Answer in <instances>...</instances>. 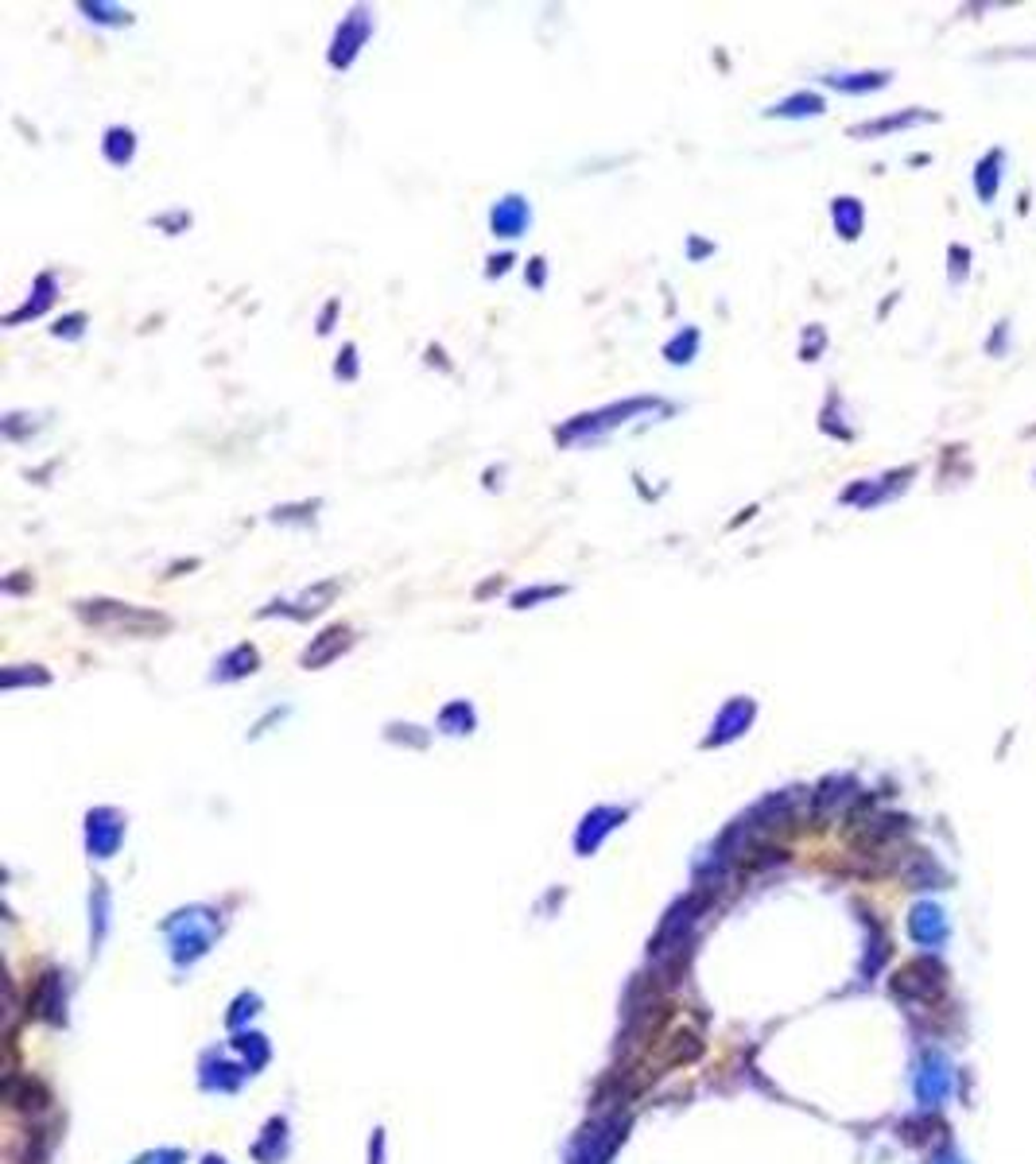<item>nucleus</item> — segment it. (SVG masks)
<instances>
[{"label":"nucleus","instance_id":"412c9836","mask_svg":"<svg viewBox=\"0 0 1036 1164\" xmlns=\"http://www.w3.org/2000/svg\"><path fill=\"white\" fill-rule=\"evenodd\" d=\"M544 276H547V260L532 257L528 260V279H532V287H544Z\"/></svg>","mask_w":1036,"mask_h":1164},{"label":"nucleus","instance_id":"9b49d317","mask_svg":"<svg viewBox=\"0 0 1036 1164\" xmlns=\"http://www.w3.org/2000/svg\"><path fill=\"white\" fill-rule=\"evenodd\" d=\"M835 225L842 229V237H858V229H862L858 198H835Z\"/></svg>","mask_w":1036,"mask_h":1164},{"label":"nucleus","instance_id":"5701e85b","mask_svg":"<svg viewBox=\"0 0 1036 1164\" xmlns=\"http://www.w3.org/2000/svg\"><path fill=\"white\" fill-rule=\"evenodd\" d=\"M335 311H338V303L330 300V303H327V311H322V319H319V334H327V330H330V322H335Z\"/></svg>","mask_w":1036,"mask_h":1164},{"label":"nucleus","instance_id":"20e7f679","mask_svg":"<svg viewBox=\"0 0 1036 1164\" xmlns=\"http://www.w3.org/2000/svg\"><path fill=\"white\" fill-rule=\"evenodd\" d=\"M532 225V206L520 194H504L497 206L490 210V229L497 237H520V233Z\"/></svg>","mask_w":1036,"mask_h":1164},{"label":"nucleus","instance_id":"9d476101","mask_svg":"<svg viewBox=\"0 0 1036 1164\" xmlns=\"http://www.w3.org/2000/svg\"><path fill=\"white\" fill-rule=\"evenodd\" d=\"M439 726H443L447 734H470V726H474V707H470L466 699L450 702V707H443V715H439Z\"/></svg>","mask_w":1036,"mask_h":1164},{"label":"nucleus","instance_id":"a211bd4d","mask_svg":"<svg viewBox=\"0 0 1036 1164\" xmlns=\"http://www.w3.org/2000/svg\"><path fill=\"white\" fill-rule=\"evenodd\" d=\"M357 349L354 346H346V349H342V354H338V365H335V377H346V381H354V377H357Z\"/></svg>","mask_w":1036,"mask_h":1164},{"label":"nucleus","instance_id":"aec40b11","mask_svg":"<svg viewBox=\"0 0 1036 1164\" xmlns=\"http://www.w3.org/2000/svg\"><path fill=\"white\" fill-rule=\"evenodd\" d=\"M20 680H32V683H47L51 675L43 672V667H39V672H32V675H12V672H4V675H0V683H4V688H16V683H20Z\"/></svg>","mask_w":1036,"mask_h":1164},{"label":"nucleus","instance_id":"0eeeda50","mask_svg":"<svg viewBox=\"0 0 1036 1164\" xmlns=\"http://www.w3.org/2000/svg\"><path fill=\"white\" fill-rule=\"evenodd\" d=\"M32 295H35V300H28V303L20 307V311H12V314H8V319H4L8 327H16V322H24V319H39V314L47 311V307H51V300H55V276H51V272H43L39 279H35Z\"/></svg>","mask_w":1036,"mask_h":1164},{"label":"nucleus","instance_id":"6ab92c4d","mask_svg":"<svg viewBox=\"0 0 1036 1164\" xmlns=\"http://www.w3.org/2000/svg\"><path fill=\"white\" fill-rule=\"evenodd\" d=\"M82 327H86V314H82V311H74V314H67V319L59 322V327H55V334H67V338H78V334H82Z\"/></svg>","mask_w":1036,"mask_h":1164},{"label":"nucleus","instance_id":"f257e3e1","mask_svg":"<svg viewBox=\"0 0 1036 1164\" xmlns=\"http://www.w3.org/2000/svg\"><path fill=\"white\" fill-rule=\"evenodd\" d=\"M78 617L86 625L102 629V633H113V637H156V633H167L171 621L164 613H148V610H137L129 602H109V598H94V602H78Z\"/></svg>","mask_w":1036,"mask_h":1164},{"label":"nucleus","instance_id":"f8f14e48","mask_svg":"<svg viewBox=\"0 0 1036 1164\" xmlns=\"http://www.w3.org/2000/svg\"><path fill=\"white\" fill-rule=\"evenodd\" d=\"M335 594H338V582H335V579H330V582H319L311 594H303V606L295 610L292 617H300V621H303V617H311V613H322V610H327V602L335 598Z\"/></svg>","mask_w":1036,"mask_h":1164},{"label":"nucleus","instance_id":"dca6fc26","mask_svg":"<svg viewBox=\"0 0 1036 1164\" xmlns=\"http://www.w3.org/2000/svg\"><path fill=\"white\" fill-rule=\"evenodd\" d=\"M560 594H563V586H536V590H520L517 598H512V606L528 610V606H536V602H544V598H560Z\"/></svg>","mask_w":1036,"mask_h":1164},{"label":"nucleus","instance_id":"4be33fe9","mask_svg":"<svg viewBox=\"0 0 1036 1164\" xmlns=\"http://www.w3.org/2000/svg\"><path fill=\"white\" fill-rule=\"evenodd\" d=\"M509 265H512V252H501V257H490V268H485V272H490V276H504V272H509Z\"/></svg>","mask_w":1036,"mask_h":1164},{"label":"nucleus","instance_id":"6e6552de","mask_svg":"<svg viewBox=\"0 0 1036 1164\" xmlns=\"http://www.w3.org/2000/svg\"><path fill=\"white\" fill-rule=\"evenodd\" d=\"M102 152H105V159H109L113 167L132 164V156H137V132H132V129H121V124H116V129L105 132Z\"/></svg>","mask_w":1036,"mask_h":1164},{"label":"nucleus","instance_id":"7ed1b4c3","mask_svg":"<svg viewBox=\"0 0 1036 1164\" xmlns=\"http://www.w3.org/2000/svg\"><path fill=\"white\" fill-rule=\"evenodd\" d=\"M354 645V633H349V625H330V629H322L319 637L311 640L307 648H303V656H300V664L307 667H327L330 660H338L346 648Z\"/></svg>","mask_w":1036,"mask_h":1164},{"label":"nucleus","instance_id":"f3484780","mask_svg":"<svg viewBox=\"0 0 1036 1164\" xmlns=\"http://www.w3.org/2000/svg\"><path fill=\"white\" fill-rule=\"evenodd\" d=\"M314 509H319V501H303V504H284V509H276L272 512V520H280V525H287V520H307V512L314 517Z\"/></svg>","mask_w":1036,"mask_h":1164},{"label":"nucleus","instance_id":"ddd939ff","mask_svg":"<svg viewBox=\"0 0 1036 1164\" xmlns=\"http://www.w3.org/2000/svg\"><path fill=\"white\" fill-rule=\"evenodd\" d=\"M812 113H823V97L815 94H796L772 109V116H812Z\"/></svg>","mask_w":1036,"mask_h":1164},{"label":"nucleus","instance_id":"423d86ee","mask_svg":"<svg viewBox=\"0 0 1036 1164\" xmlns=\"http://www.w3.org/2000/svg\"><path fill=\"white\" fill-rule=\"evenodd\" d=\"M260 667V653H257V645H237V648H229V653L222 656L218 664H214V680H222V683H229V680H245V675H252Z\"/></svg>","mask_w":1036,"mask_h":1164},{"label":"nucleus","instance_id":"2eb2a0df","mask_svg":"<svg viewBox=\"0 0 1036 1164\" xmlns=\"http://www.w3.org/2000/svg\"><path fill=\"white\" fill-rule=\"evenodd\" d=\"M82 12L89 20H102V24H129L132 16L124 8H113V4H82Z\"/></svg>","mask_w":1036,"mask_h":1164},{"label":"nucleus","instance_id":"39448f33","mask_svg":"<svg viewBox=\"0 0 1036 1164\" xmlns=\"http://www.w3.org/2000/svg\"><path fill=\"white\" fill-rule=\"evenodd\" d=\"M750 718H753V702L750 699H729L726 707H722V715H718V722L710 726L715 734L707 737V745H722V742H729V737H737L745 726H750Z\"/></svg>","mask_w":1036,"mask_h":1164},{"label":"nucleus","instance_id":"f03ea898","mask_svg":"<svg viewBox=\"0 0 1036 1164\" xmlns=\"http://www.w3.org/2000/svg\"><path fill=\"white\" fill-rule=\"evenodd\" d=\"M369 35H373V16H369L365 8H354V12L342 20V28L335 32V43H330V67L346 70L349 62L357 59V51L365 47Z\"/></svg>","mask_w":1036,"mask_h":1164},{"label":"nucleus","instance_id":"4468645a","mask_svg":"<svg viewBox=\"0 0 1036 1164\" xmlns=\"http://www.w3.org/2000/svg\"><path fill=\"white\" fill-rule=\"evenodd\" d=\"M827 86H839V89H873V86H885V74H850V78H839V74H827Z\"/></svg>","mask_w":1036,"mask_h":1164},{"label":"nucleus","instance_id":"1a4fd4ad","mask_svg":"<svg viewBox=\"0 0 1036 1164\" xmlns=\"http://www.w3.org/2000/svg\"><path fill=\"white\" fill-rule=\"evenodd\" d=\"M695 349H699V330L695 327H683L675 338L664 346V357L672 361V365H687L691 357H695Z\"/></svg>","mask_w":1036,"mask_h":1164}]
</instances>
